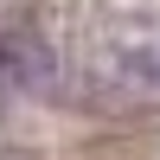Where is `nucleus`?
Wrapping results in <instances>:
<instances>
[{
	"mask_svg": "<svg viewBox=\"0 0 160 160\" xmlns=\"http://www.w3.org/2000/svg\"><path fill=\"white\" fill-rule=\"evenodd\" d=\"M51 77H58L51 45L32 32V26L0 19V90H13V96H38V90H51Z\"/></svg>",
	"mask_w": 160,
	"mask_h": 160,
	"instance_id": "f257e3e1",
	"label": "nucleus"
},
{
	"mask_svg": "<svg viewBox=\"0 0 160 160\" xmlns=\"http://www.w3.org/2000/svg\"><path fill=\"white\" fill-rule=\"evenodd\" d=\"M109 64L141 90H160V26H122L109 38Z\"/></svg>",
	"mask_w": 160,
	"mask_h": 160,
	"instance_id": "f03ea898",
	"label": "nucleus"
}]
</instances>
